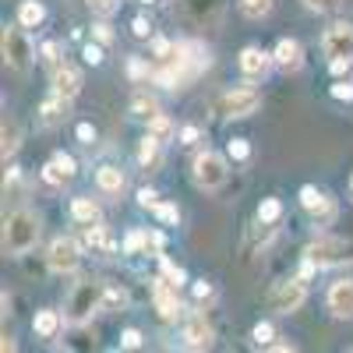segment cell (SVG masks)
<instances>
[{"instance_id":"cell-38","label":"cell","mask_w":353,"mask_h":353,"mask_svg":"<svg viewBox=\"0 0 353 353\" xmlns=\"http://www.w3.org/2000/svg\"><path fill=\"white\" fill-rule=\"evenodd\" d=\"M81 57H85V64H92V68H99V64H103V43H85Z\"/></svg>"},{"instance_id":"cell-37","label":"cell","mask_w":353,"mask_h":353,"mask_svg":"<svg viewBox=\"0 0 353 353\" xmlns=\"http://www.w3.org/2000/svg\"><path fill=\"white\" fill-rule=\"evenodd\" d=\"M85 4L92 8V11L99 14V18H110V14H113L117 8H121V0H85Z\"/></svg>"},{"instance_id":"cell-19","label":"cell","mask_w":353,"mask_h":353,"mask_svg":"<svg viewBox=\"0 0 353 353\" xmlns=\"http://www.w3.org/2000/svg\"><path fill=\"white\" fill-rule=\"evenodd\" d=\"M61 329H64V318H61V311H39L36 318H32V332L39 336V339H57L61 336Z\"/></svg>"},{"instance_id":"cell-41","label":"cell","mask_w":353,"mask_h":353,"mask_svg":"<svg viewBox=\"0 0 353 353\" xmlns=\"http://www.w3.org/2000/svg\"><path fill=\"white\" fill-rule=\"evenodd\" d=\"M138 205H141V209H156V205H159V191L141 188V191H138Z\"/></svg>"},{"instance_id":"cell-40","label":"cell","mask_w":353,"mask_h":353,"mask_svg":"<svg viewBox=\"0 0 353 353\" xmlns=\"http://www.w3.org/2000/svg\"><path fill=\"white\" fill-rule=\"evenodd\" d=\"M332 99L353 103V85H350V81H336V85H332Z\"/></svg>"},{"instance_id":"cell-32","label":"cell","mask_w":353,"mask_h":353,"mask_svg":"<svg viewBox=\"0 0 353 353\" xmlns=\"http://www.w3.org/2000/svg\"><path fill=\"white\" fill-rule=\"evenodd\" d=\"M131 110H134L138 117H145V121H149L152 113H159V103H156L152 96H145V92H138V96L131 99Z\"/></svg>"},{"instance_id":"cell-42","label":"cell","mask_w":353,"mask_h":353,"mask_svg":"<svg viewBox=\"0 0 353 353\" xmlns=\"http://www.w3.org/2000/svg\"><path fill=\"white\" fill-rule=\"evenodd\" d=\"M141 346V332L138 329H124L121 332V350H138Z\"/></svg>"},{"instance_id":"cell-47","label":"cell","mask_w":353,"mask_h":353,"mask_svg":"<svg viewBox=\"0 0 353 353\" xmlns=\"http://www.w3.org/2000/svg\"><path fill=\"white\" fill-rule=\"evenodd\" d=\"M78 141L81 145H92L96 141V128L92 124H78Z\"/></svg>"},{"instance_id":"cell-24","label":"cell","mask_w":353,"mask_h":353,"mask_svg":"<svg viewBox=\"0 0 353 353\" xmlns=\"http://www.w3.org/2000/svg\"><path fill=\"white\" fill-rule=\"evenodd\" d=\"M145 134H152V138H159V141H170L173 134H176V128H173V121L166 113H152L149 121H145Z\"/></svg>"},{"instance_id":"cell-7","label":"cell","mask_w":353,"mask_h":353,"mask_svg":"<svg viewBox=\"0 0 353 353\" xmlns=\"http://www.w3.org/2000/svg\"><path fill=\"white\" fill-rule=\"evenodd\" d=\"M301 205H304V212L311 216L314 226H329L336 219V201L325 191H318L314 184H304L301 188Z\"/></svg>"},{"instance_id":"cell-18","label":"cell","mask_w":353,"mask_h":353,"mask_svg":"<svg viewBox=\"0 0 353 353\" xmlns=\"http://www.w3.org/2000/svg\"><path fill=\"white\" fill-rule=\"evenodd\" d=\"M96 188H99L103 194H124L128 176H124L121 166H99V170H96Z\"/></svg>"},{"instance_id":"cell-16","label":"cell","mask_w":353,"mask_h":353,"mask_svg":"<svg viewBox=\"0 0 353 353\" xmlns=\"http://www.w3.org/2000/svg\"><path fill=\"white\" fill-rule=\"evenodd\" d=\"M184 343L191 350H209L212 346V325L205 321V314H191L184 325Z\"/></svg>"},{"instance_id":"cell-5","label":"cell","mask_w":353,"mask_h":353,"mask_svg":"<svg viewBox=\"0 0 353 353\" xmlns=\"http://www.w3.org/2000/svg\"><path fill=\"white\" fill-rule=\"evenodd\" d=\"M304 297H307V283H304L301 276H293V279L272 286V293H269V307L279 311V314H293V311L304 304Z\"/></svg>"},{"instance_id":"cell-27","label":"cell","mask_w":353,"mask_h":353,"mask_svg":"<svg viewBox=\"0 0 353 353\" xmlns=\"http://www.w3.org/2000/svg\"><path fill=\"white\" fill-rule=\"evenodd\" d=\"M124 254H149V233L145 230H131L124 241Z\"/></svg>"},{"instance_id":"cell-25","label":"cell","mask_w":353,"mask_h":353,"mask_svg":"<svg viewBox=\"0 0 353 353\" xmlns=\"http://www.w3.org/2000/svg\"><path fill=\"white\" fill-rule=\"evenodd\" d=\"M237 8H241V14H244V18L261 21V18H269V14H272L276 0H237Z\"/></svg>"},{"instance_id":"cell-48","label":"cell","mask_w":353,"mask_h":353,"mask_svg":"<svg viewBox=\"0 0 353 353\" xmlns=\"http://www.w3.org/2000/svg\"><path fill=\"white\" fill-rule=\"evenodd\" d=\"M209 297H212V286L205 283V279H201V283H194V301H209Z\"/></svg>"},{"instance_id":"cell-17","label":"cell","mask_w":353,"mask_h":353,"mask_svg":"<svg viewBox=\"0 0 353 353\" xmlns=\"http://www.w3.org/2000/svg\"><path fill=\"white\" fill-rule=\"evenodd\" d=\"M53 92L64 96V99H74L81 92V74L71 64H61V68L53 71Z\"/></svg>"},{"instance_id":"cell-50","label":"cell","mask_w":353,"mask_h":353,"mask_svg":"<svg viewBox=\"0 0 353 353\" xmlns=\"http://www.w3.org/2000/svg\"><path fill=\"white\" fill-rule=\"evenodd\" d=\"M53 159H57V163H61V166H64V170H68V173H71V176H74V159H71V156H68V152H57V156H53Z\"/></svg>"},{"instance_id":"cell-31","label":"cell","mask_w":353,"mask_h":353,"mask_svg":"<svg viewBox=\"0 0 353 353\" xmlns=\"http://www.w3.org/2000/svg\"><path fill=\"white\" fill-rule=\"evenodd\" d=\"M226 156H230L233 163H248V159H251V145H248V138H230Z\"/></svg>"},{"instance_id":"cell-36","label":"cell","mask_w":353,"mask_h":353,"mask_svg":"<svg viewBox=\"0 0 353 353\" xmlns=\"http://www.w3.org/2000/svg\"><path fill=\"white\" fill-rule=\"evenodd\" d=\"M159 265H163V276L173 283V286H184L188 283V276H184V269H176V265L170 261V258H159Z\"/></svg>"},{"instance_id":"cell-22","label":"cell","mask_w":353,"mask_h":353,"mask_svg":"<svg viewBox=\"0 0 353 353\" xmlns=\"http://www.w3.org/2000/svg\"><path fill=\"white\" fill-rule=\"evenodd\" d=\"M159 138H152V134H145L141 138V145H138V163L145 166V170H156L159 163H163V156H159Z\"/></svg>"},{"instance_id":"cell-4","label":"cell","mask_w":353,"mask_h":353,"mask_svg":"<svg viewBox=\"0 0 353 353\" xmlns=\"http://www.w3.org/2000/svg\"><path fill=\"white\" fill-rule=\"evenodd\" d=\"M103 307V290L96 283H78L74 293H71V301H68V321L71 325H81V321L92 318V311Z\"/></svg>"},{"instance_id":"cell-8","label":"cell","mask_w":353,"mask_h":353,"mask_svg":"<svg viewBox=\"0 0 353 353\" xmlns=\"http://www.w3.org/2000/svg\"><path fill=\"white\" fill-rule=\"evenodd\" d=\"M258 106H261V92H258V88H233V92L223 96L219 113L230 117V121H241V117H251Z\"/></svg>"},{"instance_id":"cell-21","label":"cell","mask_w":353,"mask_h":353,"mask_svg":"<svg viewBox=\"0 0 353 353\" xmlns=\"http://www.w3.org/2000/svg\"><path fill=\"white\" fill-rule=\"evenodd\" d=\"M68 103H71V99H64V96H57V92H53V96L43 103V110H39V113H43V124H46V128L61 124L64 117H68Z\"/></svg>"},{"instance_id":"cell-11","label":"cell","mask_w":353,"mask_h":353,"mask_svg":"<svg viewBox=\"0 0 353 353\" xmlns=\"http://www.w3.org/2000/svg\"><path fill=\"white\" fill-rule=\"evenodd\" d=\"M237 64H241V74L244 78H265L276 61H272V53H265L261 46H244L241 57H237Z\"/></svg>"},{"instance_id":"cell-30","label":"cell","mask_w":353,"mask_h":353,"mask_svg":"<svg viewBox=\"0 0 353 353\" xmlns=\"http://www.w3.org/2000/svg\"><path fill=\"white\" fill-rule=\"evenodd\" d=\"M152 212H156V219H159L163 226H176V223H181V209H176L173 201H159Z\"/></svg>"},{"instance_id":"cell-2","label":"cell","mask_w":353,"mask_h":353,"mask_svg":"<svg viewBox=\"0 0 353 353\" xmlns=\"http://www.w3.org/2000/svg\"><path fill=\"white\" fill-rule=\"evenodd\" d=\"M191 181L201 191H219L226 184V159L219 152H209V149L198 152L191 163Z\"/></svg>"},{"instance_id":"cell-39","label":"cell","mask_w":353,"mask_h":353,"mask_svg":"<svg viewBox=\"0 0 353 353\" xmlns=\"http://www.w3.org/2000/svg\"><path fill=\"white\" fill-rule=\"evenodd\" d=\"M304 4H307L311 11H318V14H332V11L343 8V0H304Z\"/></svg>"},{"instance_id":"cell-53","label":"cell","mask_w":353,"mask_h":353,"mask_svg":"<svg viewBox=\"0 0 353 353\" xmlns=\"http://www.w3.org/2000/svg\"><path fill=\"white\" fill-rule=\"evenodd\" d=\"M74 4H78V0H74Z\"/></svg>"},{"instance_id":"cell-33","label":"cell","mask_w":353,"mask_h":353,"mask_svg":"<svg viewBox=\"0 0 353 353\" xmlns=\"http://www.w3.org/2000/svg\"><path fill=\"white\" fill-rule=\"evenodd\" d=\"M39 53H43L39 61H43V64L50 68V74H53L57 68L64 64V61H61V46H57V43H43V50H39Z\"/></svg>"},{"instance_id":"cell-3","label":"cell","mask_w":353,"mask_h":353,"mask_svg":"<svg viewBox=\"0 0 353 353\" xmlns=\"http://www.w3.org/2000/svg\"><path fill=\"white\" fill-rule=\"evenodd\" d=\"M304 258L314 261L318 269H329V265H346L353 261V244L339 241V237H318L304 248Z\"/></svg>"},{"instance_id":"cell-51","label":"cell","mask_w":353,"mask_h":353,"mask_svg":"<svg viewBox=\"0 0 353 353\" xmlns=\"http://www.w3.org/2000/svg\"><path fill=\"white\" fill-rule=\"evenodd\" d=\"M350 198H353V176H350Z\"/></svg>"},{"instance_id":"cell-34","label":"cell","mask_w":353,"mask_h":353,"mask_svg":"<svg viewBox=\"0 0 353 353\" xmlns=\"http://www.w3.org/2000/svg\"><path fill=\"white\" fill-rule=\"evenodd\" d=\"M124 304H128V293H124V290H117V286H106V290H103V307H106V311L124 307Z\"/></svg>"},{"instance_id":"cell-52","label":"cell","mask_w":353,"mask_h":353,"mask_svg":"<svg viewBox=\"0 0 353 353\" xmlns=\"http://www.w3.org/2000/svg\"><path fill=\"white\" fill-rule=\"evenodd\" d=\"M141 4H156V0H141Z\"/></svg>"},{"instance_id":"cell-46","label":"cell","mask_w":353,"mask_h":353,"mask_svg":"<svg viewBox=\"0 0 353 353\" xmlns=\"http://www.w3.org/2000/svg\"><path fill=\"white\" fill-rule=\"evenodd\" d=\"M128 74H131V78H138V81H141V78L149 81V68H145V64L138 61V57H131V61H128Z\"/></svg>"},{"instance_id":"cell-35","label":"cell","mask_w":353,"mask_h":353,"mask_svg":"<svg viewBox=\"0 0 353 353\" xmlns=\"http://www.w3.org/2000/svg\"><path fill=\"white\" fill-rule=\"evenodd\" d=\"M272 336H276L272 321H258V325L251 329V339H254L258 346H269V343H272Z\"/></svg>"},{"instance_id":"cell-12","label":"cell","mask_w":353,"mask_h":353,"mask_svg":"<svg viewBox=\"0 0 353 353\" xmlns=\"http://www.w3.org/2000/svg\"><path fill=\"white\" fill-rule=\"evenodd\" d=\"M332 318H353V279H336L325 297Z\"/></svg>"},{"instance_id":"cell-9","label":"cell","mask_w":353,"mask_h":353,"mask_svg":"<svg viewBox=\"0 0 353 353\" xmlns=\"http://www.w3.org/2000/svg\"><path fill=\"white\" fill-rule=\"evenodd\" d=\"M46 261H50L53 272H74L78 261H81V241H74V237H57V241L50 244Z\"/></svg>"},{"instance_id":"cell-14","label":"cell","mask_w":353,"mask_h":353,"mask_svg":"<svg viewBox=\"0 0 353 353\" xmlns=\"http://www.w3.org/2000/svg\"><path fill=\"white\" fill-rule=\"evenodd\" d=\"M272 61L279 71H301L304 68V50L297 39H279L276 50H272Z\"/></svg>"},{"instance_id":"cell-10","label":"cell","mask_w":353,"mask_h":353,"mask_svg":"<svg viewBox=\"0 0 353 353\" xmlns=\"http://www.w3.org/2000/svg\"><path fill=\"white\" fill-rule=\"evenodd\" d=\"M321 53L336 61V57H350L353 61V25L339 21L332 28H325V36H321Z\"/></svg>"},{"instance_id":"cell-13","label":"cell","mask_w":353,"mask_h":353,"mask_svg":"<svg viewBox=\"0 0 353 353\" xmlns=\"http://www.w3.org/2000/svg\"><path fill=\"white\" fill-rule=\"evenodd\" d=\"M176 290H181V286H173L166 276H163V279H156L152 297H156V307H159V318H163V321L181 318V301H176Z\"/></svg>"},{"instance_id":"cell-6","label":"cell","mask_w":353,"mask_h":353,"mask_svg":"<svg viewBox=\"0 0 353 353\" xmlns=\"http://www.w3.org/2000/svg\"><path fill=\"white\" fill-rule=\"evenodd\" d=\"M4 61L14 71H25L28 61H32V43H28V36H25V25L4 28Z\"/></svg>"},{"instance_id":"cell-49","label":"cell","mask_w":353,"mask_h":353,"mask_svg":"<svg viewBox=\"0 0 353 353\" xmlns=\"http://www.w3.org/2000/svg\"><path fill=\"white\" fill-rule=\"evenodd\" d=\"M198 138H201V131H198V128H184V131H181V141H184V145H194Z\"/></svg>"},{"instance_id":"cell-43","label":"cell","mask_w":353,"mask_h":353,"mask_svg":"<svg viewBox=\"0 0 353 353\" xmlns=\"http://www.w3.org/2000/svg\"><path fill=\"white\" fill-rule=\"evenodd\" d=\"M92 36H96V43L110 46V43H113V28H110L106 21H99V25H92Z\"/></svg>"},{"instance_id":"cell-26","label":"cell","mask_w":353,"mask_h":353,"mask_svg":"<svg viewBox=\"0 0 353 353\" xmlns=\"http://www.w3.org/2000/svg\"><path fill=\"white\" fill-rule=\"evenodd\" d=\"M283 219V201L279 198H265L261 205H258V223L261 226H276Z\"/></svg>"},{"instance_id":"cell-1","label":"cell","mask_w":353,"mask_h":353,"mask_svg":"<svg viewBox=\"0 0 353 353\" xmlns=\"http://www.w3.org/2000/svg\"><path fill=\"white\" fill-rule=\"evenodd\" d=\"M39 241V219L28 212V209H18L8 216L4 223V251L8 254H25V251H32Z\"/></svg>"},{"instance_id":"cell-23","label":"cell","mask_w":353,"mask_h":353,"mask_svg":"<svg viewBox=\"0 0 353 353\" xmlns=\"http://www.w3.org/2000/svg\"><path fill=\"white\" fill-rule=\"evenodd\" d=\"M71 216H74L78 223H99V219H103L99 201H92V198H74V201H71Z\"/></svg>"},{"instance_id":"cell-15","label":"cell","mask_w":353,"mask_h":353,"mask_svg":"<svg viewBox=\"0 0 353 353\" xmlns=\"http://www.w3.org/2000/svg\"><path fill=\"white\" fill-rule=\"evenodd\" d=\"M81 248H92L96 254H113L117 251V244L110 241L103 223H81Z\"/></svg>"},{"instance_id":"cell-45","label":"cell","mask_w":353,"mask_h":353,"mask_svg":"<svg viewBox=\"0 0 353 353\" xmlns=\"http://www.w3.org/2000/svg\"><path fill=\"white\" fill-rule=\"evenodd\" d=\"M131 32H134L138 39H149V36H152V25H149V18H134V21H131Z\"/></svg>"},{"instance_id":"cell-29","label":"cell","mask_w":353,"mask_h":353,"mask_svg":"<svg viewBox=\"0 0 353 353\" xmlns=\"http://www.w3.org/2000/svg\"><path fill=\"white\" fill-rule=\"evenodd\" d=\"M18 138H21V134H18V124H14V121H4V149H0V152H4V163L18 152V145H21Z\"/></svg>"},{"instance_id":"cell-28","label":"cell","mask_w":353,"mask_h":353,"mask_svg":"<svg viewBox=\"0 0 353 353\" xmlns=\"http://www.w3.org/2000/svg\"><path fill=\"white\" fill-rule=\"evenodd\" d=\"M43 176H46V184H53V188H64V184L71 181V173L57 163V159H50V163L43 166Z\"/></svg>"},{"instance_id":"cell-44","label":"cell","mask_w":353,"mask_h":353,"mask_svg":"<svg viewBox=\"0 0 353 353\" xmlns=\"http://www.w3.org/2000/svg\"><path fill=\"white\" fill-rule=\"evenodd\" d=\"M350 68H353V61H350V57H336V61H329V71H332L336 78L350 74Z\"/></svg>"},{"instance_id":"cell-20","label":"cell","mask_w":353,"mask_h":353,"mask_svg":"<svg viewBox=\"0 0 353 353\" xmlns=\"http://www.w3.org/2000/svg\"><path fill=\"white\" fill-rule=\"evenodd\" d=\"M43 21H46V8L39 4V0H21V4H18V25L39 28Z\"/></svg>"}]
</instances>
